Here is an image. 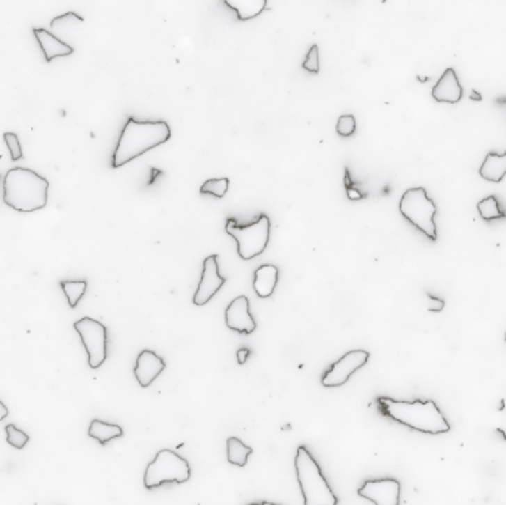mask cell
Listing matches in <instances>:
<instances>
[{"mask_svg": "<svg viewBox=\"0 0 506 505\" xmlns=\"http://www.w3.org/2000/svg\"><path fill=\"white\" fill-rule=\"evenodd\" d=\"M169 138L171 127L164 121L138 122L131 117L127 119L114 150L111 166L114 169L122 168L144 153L168 143Z\"/></svg>", "mask_w": 506, "mask_h": 505, "instance_id": "cell-1", "label": "cell"}, {"mask_svg": "<svg viewBox=\"0 0 506 505\" xmlns=\"http://www.w3.org/2000/svg\"><path fill=\"white\" fill-rule=\"evenodd\" d=\"M378 403L385 417L411 430L427 434H443L450 431V424L434 401L403 402L390 397H379Z\"/></svg>", "mask_w": 506, "mask_h": 505, "instance_id": "cell-2", "label": "cell"}, {"mask_svg": "<svg viewBox=\"0 0 506 505\" xmlns=\"http://www.w3.org/2000/svg\"><path fill=\"white\" fill-rule=\"evenodd\" d=\"M49 181L29 168H14L3 181V202L18 212H36L48 205Z\"/></svg>", "mask_w": 506, "mask_h": 505, "instance_id": "cell-3", "label": "cell"}, {"mask_svg": "<svg viewBox=\"0 0 506 505\" xmlns=\"http://www.w3.org/2000/svg\"><path fill=\"white\" fill-rule=\"evenodd\" d=\"M295 469L305 505H336L338 498L324 479L320 465L305 446H299Z\"/></svg>", "mask_w": 506, "mask_h": 505, "instance_id": "cell-4", "label": "cell"}, {"mask_svg": "<svg viewBox=\"0 0 506 505\" xmlns=\"http://www.w3.org/2000/svg\"><path fill=\"white\" fill-rule=\"evenodd\" d=\"M400 212L432 242L437 240V226L434 222L437 206L428 197V193L423 187L409 189L402 196Z\"/></svg>", "mask_w": 506, "mask_h": 505, "instance_id": "cell-5", "label": "cell"}, {"mask_svg": "<svg viewBox=\"0 0 506 505\" xmlns=\"http://www.w3.org/2000/svg\"><path fill=\"white\" fill-rule=\"evenodd\" d=\"M191 477V468L185 458L171 449L160 451L145 469L144 485L147 489H156L163 483H185Z\"/></svg>", "mask_w": 506, "mask_h": 505, "instance_id": "cell-6", "label": "cell"}, {"mask_svg": "<svg viewBox=\"0 0 506 505\" xmlns=\"http://www.w3.org/2000/svg\"><path fill=\"white\" fill-rule=\"evenodd\" d=\"M269 228L271 222L267 215H261L249 226H237V221L231 218L226 226V231L237 242L239 255L244 261H249L265 251L269 240Z\"/></svg>", "mask_w": 506, "mask_h": 505, "instance_id": "cell-7", "label": "cell"}, {"mask_svg": "<svg viewBox=\"0 0 506 505\" xmlns=\"http://www.w3.org/2000/svg\"><path fill=\"white\" fill-rule=\"evenodd\" d=\"M74 329L85 345L89 366L98 369L107 359V327L92 317H81L74 323Z\"/></svg>", "mask_w": 506, "mask_h": 505, "instance_id": "cell-8", "label": "cell"}, {"mask_svg": "<svg viewBox=\"0 0 506 505\" xmlns=\"http://www.w3.org/2000/svg\"><path fill=\"white\" fill-rule=\"evenodd\" d=\"M369 351L366 350H351L338 362H335L322 378V384L327 389L331 387H340L354 375L360 368L369 362Z\"/></svg>", "mask_w": 506, "mask_h": 505, "instance_id": "cell-9", "label": "cell"}, {"mask_svg": "<svg viewBox=\"0 0 506 505\" xmlns=\"http://www.w3.org/2000/svg\"><path fill=\"white\" fill-rule=\"evenodd\" d=\"M226 285V279L219 274L218 255H210L203 261L202 279H200L198 288L193 297V302L197 307L206 305L212 298L216 295V292Z\"/></svg>", "mask_w": 506, "mask_h": 505, "instance_id": "cell-10", "label": "cell"}, {"mask_svg": "<svg viewBox=\"0 0 506 505\" xmlns=\"http://www.w3.org/2000/svg\"><path fill=\"white\" fill-rule=\"evenodd\" d=\"M402 485L395 479L366 480L358 489V495L376 505H398Z\"/></svg>", "mask_w": 506, "mask_h": 505, "instance_id": "cell-11", "label": "cell"}, {"mask_svg": "<svg viewBox=\"0 0 506 505\" xmlns=\"http://www.w3.org/2000/svg\"><path fill=\"white\" fill-rule=\"evenodd\" d=\"M226 323L232 331L240 334H252L255 331L256 323L249 310V298L242 295L230 302L226 310Z\"/></svg>", "mask_w": 506, "mask_h": 505, "instance_id": "cell-12", "label": "cell"}, {"mask_svg": "<svg viewBox=\"0 0 506 505\" xmlns=\"http://www.w3.org/2000/svg\"><path fill=\"white\" fill-rule=\"evenodd\" d=\"M164 368H166V363H164V360L159 355H156L151 350H144L136 357L134 373L139 385L147 389V387L155 382V380L164 371Z\"/></svg>", "mask_w": 506, "mask_h": 505, "instance_id": "cell-13", "label": "cell"}, {"mask_svg": "<svg viewBox=\"0 0 506 505\" xmlns=\"http://www.w3.org/2000/svg\"><path fill=\"white\" fill-rule=\"evenodd\" d=\"M432 98L438 102L456 104L462 98V86L452 67L445 68L440 80L432 88Z\"/></svg>", "mask_w": 506, "mask_h": 505, "instance_id": "cell-14", "label": "cell"}, {"mask_svg": "<svg viewBox=\"0 0 506 505\" xmlns=\"http://www.w3.org/2000/svg\"><path fill=\"white\" fill-rule=\"evenodd\" d=\"M33 34L40 46L46 63H51L52 60H55V58H60V56H68L74 52L73 46H70L68 43L63 42L61 39H58L46 29L34 27Z\"/></svg>", "mask_w": 506, "mask_h": 505, "instance_id": "cell-15", "label": "cell"}, {"mask_svg": "<svg viewBox=\"0 0 506 505\" xmlns=\"http://www.w3.org/2000/svg\"><path fill=\"white\" fill-rule=\"evenodd\" d=\"M278 281V270L273 264H264L253 274V289L260 298H269Z\"/></svg>", "mask_w": 506, "mask_h": 505, "instance_id": "cell-16", "label": "cell"}, {"mask_svg": "<svg viewBox=\"0 0 506 505\" xmlns=\"http://www.w3.org/2000/svg\"><path fill=\"white\" fill-rule=\"evenodd\" d=\"M481 178L490 182H500L506 175V151L503 155L489 153L480 168Z\"/></svg>", "mask_w": 506, "mask_h": 505, "instance_id": "cell-17", "label": "cell"}, {"mask_svg": "<svg viewBox=\"0 0 506 505\" xmlns=\"http://www.w3.org/2000/svg\"><path fill=\"white\" fill-rule=\"evenodd\" d=\"M223 2L228 8L235 10L237 18L242 21L261 15L267 6V0H223Z\"/></svg>", "mask_w": 506, "mask_h": 505, "instance_id": "cell-18", "label": "cell"}, {"mask_svg": "<svg viewBox=\"0 0 506 505\" xmlns=\"http://www.w3.org/2000/svg\"><path fill=\"white\" fill-rule=\"evenodd\" d=\"M89 436L92 439H97L101 444L109 443L113 439L123 436V428L117 424H110L101 419H93L89 426Z\"/></svg>", "mask_w": 506, "mask_h": 505, "instance_id": "cell-19", "label": "cell"}, {"mask_svg": "<svg viewBox=\"0 0 506 505\" xmlns=\"http://www.w3.org/2000/svg\"><path fill=\"white\" fill-rule=\"evenodd\" d=\"M253 449L249 448V446L244 444L240 439L237 437H230L227 439V458L228 463L239 465V467H244L247 464V458L252 455Z\"/></svg>", "mask_w": 506, "mask_h": 505, "instance_id": "cell-20", "label": "cell"}, {"mask_svg": "<svg viewBox=\"0 0 506 505\" xmlns=\"http://www.w3.org/2000/svg\"><path fill=\"white\" fill-rule=\"evenodd\" d=\"M60 285H61L64 295L67 297L70 307L76 309L81 297L85 295V290L88 288L86 281L85 280H64Z\"/></svg>", "mask_w": 506, "mask_h": 505, "instance_id": "cell-21", "label": "cell"}, {"mask_svg": "<svg viewBox=\"0 0 506 505\" xmlns=\"http://www.w3.org/2000/svg\"><path fill=\"white\" fill-rule=\"evenodd\" d=\"M478 212L481 215V218L484 221H493V219H499V218H505L506 214L500 209L498 199L494 196H489L482 201L478 202L477 205Z\"/></svg>", "mask_w": 506, "mask_h": 505, "instance_id": "cell-22", "label": "cell"}, {"mask_svg": "<svg viewBox=\"0 0 506 505\" xmlns=\"http://www.w3.org/2000/svg\"><path fill=\"white\" fill-rule=\"evenodd\" d=\"M228 187H230L228 178H212V180H207L202 187H200V193L212 194V196L221 199L228 192Z\"/></svg>", "mask_w": 506, "mask_h": 505, "instance_id": "cell-23", "label": "cell"}, {"mask_svg": "<svg viewBox=\"0 0 506 505\" xmlns=\"http://www.w3.org/2000/svg\"><path fill=\"white\" fill-rule=\"evenodd\" d=\"M5 430H6V436H8V439H6L8 443L10 446H14L15 449H22L29 443V440H30L29 434H26L24 431L18 430L14 424H8L5 427Z\"/></svg>", "mask_w": 506, "mask_h": 505, "instance_id": "cell-24", "label": "cell"}, {"mask_svg": "<svg viewBox=\"0 0 506 505\" xmlns=\"http://www.w3.org/2000/svg\"><path fill=\"white\" fill-rule=\"evenodd\" d=\"M302 68L307 70V72L310 73H314V75H319L320 73V55H319V45H313L308 54H307V58H305V61L302 63Z\"/></svg>", "mask_w": 506, "mask_h": 505, "instance_id": "cell-25", "label": "cell"}, {"mask_svg": "<svg viewBox=\"0 0 506 505\" xmlns=\"http://www.w3.org/2000/svg\"><path fill=\"white\" fill-rule=\"evenodd\" d=\"M336 132L340 137H351L356 132V117L352 114H342L336 122Z\"/></svg>", "mask_w": 506, "mask_h": 505, "instance_id": "cell-26", "label": "cell"}, {"mask_svg": "<svg viewBox=\"0 0 506 505\" xmlns=\"http://www.w3.org/2000/svg\"><path fill=\"white\" fill-rule=\"evenodd\" d=\"M3 139H5V143L8 146L9 153H10V159H13L14 162L19 160L22 157V147H21L18 135L14 134V132H5Z\"/></svg>", "mask_w": 506, "mask_h": 505, "instance_id": "cell-27", "label": "cell"}, {"mask_svg": "<svg viewBox=\"0 0 506 505\" xmlns=\"http://www.w3.org/2000/svg\"><path fill=\"white\" fill-rule=\"evenodd\" d=\"M499 424L496 430L502 434L503 439L506 440V401H502V406L499 407Z\"/></svg>", "mask_w": 506, "mask_h": 505, "instance_id": "cell-28", "label": "cell"}, {"mask_svg": "<svg viewBox=\"0 0 506 505\" xmlns=\"http://www.w3.org/2000/svg\"><path fill=\"white\" fill-rule=\"evenodd\" d=\"M428 301H429V305H428L429 311L438 313V311H441L444 309V301L441 298H435L432 295H428Z\"/></svg>", "mask_w": 506, "mask_h": 505, "instance_id": "cell-29", "label": "cell"}, {"mask_svg": "<svg viewBox=\"0 0 506 505\" xmlns=\"http://www.w3.org/2000/svg\"><path fill=\"white\" fill-rule=\"evenodd\" d=\"M67 18H74V20H77V21H81V22H84V18H81L80 15H77V14H74V13H67V14H64V15H60V17L54 18V20L51 21V27H54V29H55V26H56V24H60V22H63V21H64V20H67Z\"/></svg>", "mask_w": 506, "mask_h": 505, "instance_id": "cell-30", "label": "cell"}, {"mask_svg": "<svg viewBox=\"0 0 506 505\" xmlns=\"http://www.w3.org/2000/svg\"><path fill=\"white\" fill-rule=\"evenodd\" d=\"M249 355H251V350H247V348H242V350H239V353H237V360H239L240 365H243V363L247 360V356H249Z\"/></svg>", "mask_w": 506, "mask_h": 505, "instance_id": "cell-31", "label": "cell"}, {"mask_svg": "<svg viewBox=\"0 0 506 505\" xmlns=\"http://www.w3.org/2000/svg\"><path fill=\"white\" fill-rule=\"evenodd\" d=\"M8 415H9L8 407L5 406V403L2 401H0V421H3Z\"/></svg>", "mask_w": 506, "mask_h": 505, "instance_id": "cell-32", "label": "cell"}, {"mask_svg": "<svg viewBox=\"0 0 506 505\" xmlns=\"http://www.w3.org/2000/svg\"><path fill=\"white\" fill-rule=\"evenodd\" d=\"M348 197L351 199V201H357V199H360V193L356 192V190H348Z\"/></svg>", "mask_w": 506, "mask_h": 505, "instance_id": "cell-33", "label": "cell"}, {"mask_svg": "<svg viewBox=\"0 0 506 505\" xmlns=\"http://www.w3.org/2000/svg\"><path fill=\"white\" fill-rule=\"evenodd\" d=\"M505 341H506V335H505Z\"/></svg>", "mask_w": 506, "mask_h": 505, "instance_id": "cell-34", "label": "cell"}]
</instances>
